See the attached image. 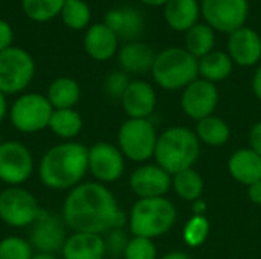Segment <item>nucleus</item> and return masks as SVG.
I'll list each match as a JSON object with an SVG mask.
<instances>
[{
  "instance_id": "1",
  "label": "nucleus",
  "mask_w": 261,
  "mask_h": 259,
  "mask_svg": "<svg viewBox=\"0 0 261 259\" xmlns=\"http://www.w3.org/2000/svg\"><path fill=\"white\" fill-rule=\"evenodd\" d=\"M63 220L73 232L96 235L118 231L127 221L113 192L98 182L70 189L63 203Z\"/></svg>"
},
{
  "instance_id": "2",
  "label": "nucleus",
  "mask_w": 261,
  "mask_h": 259,
  "mask_svg": "<svg viewBox=\"0 0 261 259\" xmlns=\"http://www.w3.org/2000/svg\"><path fill=\"white\" fill-rule=\"evenodd\" d=\"M89 171V148L80 142H63L49 148L38 163L40 182L54 191H70L83 183Z\"/></svg>"
},
{
  "instance_id": "3",
  "label": "nucleus",
  "mask_w": 261,
  "mask_h": 259,
  "mask_svg": "<svg viewBox=\"0 0 261 259\" xmlns=\"http://www.w3.org/2000/svg\"><path fill=\"white\" fill-rule=\"evenodd\" d=\"M200 156V140L185 127H170L158 136L154 150L156 163L168 174L176 176L194 166Z\"/></svg>"
},
{
  "instance_id": "4",
  "label": "nucleus",
  "mask_w": 261,
  "mask_h": 259,
  "mask_svg": "<svg viewBox=\"0 0 261 259\" xmlns=\"http://www.w3.org/2000/svg\"><path fill=\"white\" fill-rule=\"evenodd\" d=\"M151 75L164 90H184L199 78V60L185 47H168L156 53Z\"/></svg>"
},
{
  "instance_id": "5",
  "label": "nucleus",
  "mask_w": 261,
  "mask_h": 259,
  "mask_svg": "<svg viewBox=\"0 0 261 259\" xmlns=\"http://www.w3.org/2000/svg\"><path fill=\"white\" fill-rule=\"evenodd\" d=\"M176 217V208L168 198H139L130 211L128 227L133 237L154 240L173 227Z\"/></svg>"
},
{
  "instance_id": "6",
  "label": "nucleus",
  "mask_w": 261,
  "mask_h": 259,
  "mask_svg": "<svg viewBox=\"0 0 261 259\" xmlns=\"http://www.w3.org/2000/svg\"><path fill=\"white\" fill-rule=\"evenodd\" d=\"M54 107L40 93H23L11 105L9 118L12 127L24 134H32L49 128Z\"/></svg>"
},
{
  "instance_id": "7",
  "label": "nucleus",
  "mask_w": 261,
  "mask_h": 259,
  "mask_svg": "<svg viewBox=\"0 0 261 259\" xmlns=\"http://www.w3.org/2000/svg\"><path fill=\"white\" fill-rule=\"evenodd\" d=\"M158 133L148 119H127L118 131V148L132 162H145L154 156Z\"/></svg>"
},
{
  "instance_id": "8",
  "label": "nucleus",
  "mask_w": 261,
  "mask_h": 259,
  "mask_svg": "<svg viewBox=\"0 0 261 259\" xmlns=\"http://www.w3.org/2000/svg\"><path fill=\"white\" fill-rule=\"evenodd\" d=\"M35 76V61L21 47L11 46L0 52V92L21 93Z\"/></svg>"
},
{
  "instance_id": "9",
  "label": "nucleus",
  "mask_w": 261,
  "mask_h": 259,
  "mask_svg": "<svg viewBox=\"0 0 261 259\" xmlns=\"http://www.w3.org/2000/svg\"><path fill=\"white\" fill-rule=\"evenodd\" d=\"M41 208L32 192L21 186H9L0 192V220L11 227L32 226Z\"/></svg>"
},
{
  "instance_id": "10",
  "label": "nucleus",
  "mask_w": 261,
  "mask_h": 259,
  "mask_svg": "<svg viewBox=\"0 0 261 259\" xmlns=\"http://www.w3.org/2000/svg\"><path fill=\"white\" fill-rule=\"evenodd\" d=\"M200 12L216 32L232 34L249 17V0H202Z\"/></svg>"
},
{
  "instance_id": "11",
  "label": "nucleus",
  "mask_w": 261,
  "mask_h": 259,
  "mask_svg": "<svg viewBox=\"0 0 261 259\" xmlns=\"http://www.w3.org/2000/svg\"><path fill=\"white\" fill-rule=\"evenodd\" d=\"M34 172V157L26 145L17 140L0 143V182L9 186L26 183Z\"/></svg>"
},
{
  "instance_id": "12",
  "label": "nucleus",
  "mask_w": 261,
  "mask_h": 259,
  "mask_svg": "<svg viewBox=\"0 0 261 259\" xmlns=\"http://www.w3.org/2000/svg\"><path fill=\"white\" fill-rule=\"evenodd\" d=\"M66 240V223L63 217L60 218L58 215L41 209L31 229V246L38 250V253L55 255L57 252H61Z\"/></svg>"
},
{
  "instance_id": "13",
  "label": "nucleus",
  "mask_w": 261,
  "mask_h": 259,
  "mask_svg": "<svg viewBox=\"0 0 261 259\" xmlns=\"http://www.w3.org/2000/svg\"><path fill=\"white\" fill-rule=\"evenodd\" d=\"M125 157L118 147L109 142H96L89 148V172L98 183H113L124 176Z\"/></svg>"
},
{
  "instance_id": "14",
  "label": "nucleus",
  "mask_w": 261,
  "mask_h": 259,
  "mask_svg": "<svg viewBox=\"0 0 261 259\" xmlns=\"http://www.w3.org/2000/svg\"><path fill=\"white\" fill-rule=\"evenodd\" d=\"M219 104V90L214 82L197 78L182 92L180 107L184 113L194 119L200 121L208 116H213Z\"/></svg>"
},
{
  "instance_id": "15",
  "label": "nucleus",
  "mask_w": 261,
  "mask_h": 259,
  "mask_svg": "<svg viewBox=\"0 0 261 259\" xmlns=\"http://www.w3.org/2000/svg\"><path fill=\"white\" fill-rule=\"evenodd\" d=\"M173 188V176L156 165H142L130 176V189L139 198L164 197Z\"/></svg>"
},
{
  "instance_id": "16",
  "label": "nucleus",
  "mask_w": 261,
  "mask_h": 259,
  "mask_svg": "<svg viewBox=\"0 0 261 259\" xmlns=\"http://www.w3.org/2000/svg\"><path fill=\"white\" fill-rule=\"evenodd\" d=\"M228 55L240 67H252L261 60V35L252 27L243 26L229 34Z\"/></svg>"
},
{
  "instance_id": "17",
  "label": "nucleus",
  "mask_w": 261,
  "mask_h": 259,
  "mask_svg": "<svg viewBox=\"0 0 261 259\" xmlns=\"http://www.w3.org/2000/svg\"><path fill=\"white\" fill-rule=\"evenodd\" d=\"M156 92L147 81H130L121 98L128 119H148L156 108Z\"/></svg>"
},
{
  "instance_id": "18",
  "label": "nucleus",
  "mask_w": 261,
  "mask_h": 259,
  "mask_svg": "<svg viewBox=\"0 0 261 259\" xmlns=\"http://www.w3.org/2000/svg\"><path fill=\"white\" fill-rule=\"evenodd\" d=\"M107 253L106 240L96 234H72L63 249V259H104Z\"/></svg>"
},
{
  "instance_id": "19",
  "label": "nucleus",
  "mask_w": 261,
  "mask_h": 259,
  "mask_svg": "<svg viewBox=\"0 0 261 259\" xmlns=\"http://www.w3.org/2000/svg\"><path fill=\"white\" fill-rule=\"evenodd\" d=\"M119 38L104 23L90 26L84 35V50L95 61H107L118 52Z\"/></svg>"
},
{
  "instance_id": "20",
  "label": "nucleus",
  "mask_w": 261,
  "mask_h": 259,
  "mask_svg": "<svg viewBox=\"0 0 261 259\" xmlns=\"http://www.w3.org/2000/svg\"><path fill=\"white\" fill-rule=\"evenodd\" d=\"M104 24L110 27L118 38L122 40H135L144 29V17L142 14L132 8H113L104 17Z\"/></svg>"
},
{
  "instance_id": "21",
  "label": "nucleus",
  "mask_w": 261,
  "mask_h": 259,
  "mask_svg": "<svg viewBox=\"0 0 261 259\" xmlns=\"http://www.w3.org/2000/svg\"><path fill=\"white\" fill-rule=\"evenodd\" d=\"M202 12L199 0H168L164 6V18L176 32H187L199 23Z\"/></svg>"
},
{
  "instance_id": "22",
  "label": "nucleus",
  "mask_w": 261,
  "mask_h": 259,
  "mask_svg": "<svg viewBox=\"0 0 261 259\" xmlns=\"http://www.w3.org/2000/svg\"><path fill=\"white\" fill-rule=\"evenodd\" d=\"M228 169L234 180L251 186L261 180V157L252 148L237 150L228 160Z\"/></svg>"
},
{
  "instance_id": "23",
  "label": "nucleus",
  "mask_w": 261,
  "mask_h": 259,
  "mask_svg": "<svg viewBox=\"0 0 261 259\" xmlns=\"http://www.w3.org/2000/svg\"><path fill=\"white\" fill-rule=\"evenodd\" d=\"M156 53L153 49L139 41H130L119 50L118 60L125 73H147L151 72Z\"/></svg>"
},
{
  "instance_id": "24",
  "label": "nucleus",
  "mask_w": 261,
  "mask_h": 259,
  "mask_svg": "<svg viewBox=\"0 0 261 259\" xmlns=\"http://www.w3.org/2000/svg\"><path fill=\"white\" fill-rule=\"evenodd\" d=\"M46 98L49 99L54 110L73 108L81 98V87L73 78L60 76L50 82Z\"/></svg>"
},
{
  "instance_id": "25",
  "label": "nucleus",
  "mask_w": 261,
  "mask_h": 259,
  "mask_svg": "<svg viewBox=\"0 0 261 259\" xmlns=\"http://www.w3.org/2000/svg\"><path fill=\"white\" fill-rule=\"evenodd\" d=\"M234 69V61L223 50H213L199 60V76L210 82H220L226 79Z\"/></svg>"
},
{
  "instance_id": "26",
  "label": "nucleus",
  "mask_w": 261,
  "mask_h": 259,
  "mask_svg": "<svg viewBox=\"0 0 261 259\" xmlns=\"http://www.w3.org/2000/svg\"><path fill=\"white\" fill-rule=\"evenodd\" d=\"M216 46V31L203 23L194 24L185 32V49L197 60L214 50Z\"/></svg>"
},
{
  "instance_id": "27",
  "label": "nucleus",
  "mask_w": 261,
  "mask_h": 259,
  "mask_svg": "<svg viewBox=\"0 0 261 259\" xmlns=\"http://www.w3.org/2000/svg\"><path fill=\"white\" fill-rule=\"evenodd\" d=\"M49 130L64 142L73 140L83 130V118L73 108L66 110H54Z\"/></svg>"
},
{
  "instance_id": "28",
  "label": "nucleus",
  "mask_w": 261,
  "mask_h": 259,
  "mask_svg": "<svg viewBox=\"0 0 261 259\" xmlns=\"http://www.w3.org/2000/svg\"><path fill=\"white\" fill-rule=\"evenodd\" d=\"M194 133L200 142L210 147H222L231 137L229 125L222 118H217L214 114L197 121Z\"/></svg>"
},
{
  "instance_id": "29",
  "label": "nucleus",
  "mask_w": 261,
  "mask_h": 259,
  "mask_svg": "<svg viewBox=\"0 0 261 259\" xmlns=\"http://www.w3.org/2000/svg\"><path fill=\"white\" fill-rule=\"evenodd\" d=\"M173 189L182 200L194 203L203 194V179L194 168L185 169L173 176Z\"/></svg>"
},
{
  "instance_id": "30",
  "label": "nucleus",
  "mask_w": 261,
  "mask_h": 259,
  "mask_svg": "<svg viewBox=\"0 0 261 259\" xmlns=\"http://www.w3.org/2000/svg\"><path fill=\"white\" fill-rule=\"evenodd\" d=\"M66 0H21L24 14L35 21H47L61 14Z\"/></svg>"
},
{
  "instance_id": "31",
  "label": "nucleus",
  "mask_w": 261,
  "mask_h": 259,
  "mask_svg": "<svg viewBox=\"0 0 261 259\" xmlns=\"http://www.w3.org/2000/svg\"><path fill=\"white\" fill-rule=\"evenodd\" d=\"M92 12L84 0H66L61 9V18L70 29H84L90 21Z\"/></svg>"
},
{
  "instance_id": "32",
  "label": "nucleus",
  "mask_w": 261,
  "mask_h": 259,
  "mask_svg": "<svg viewBox=\"0 0 261 259\" xmlns=\"http://www.w3.org/2000/svg\"><path fill=\"white\" fill-rule=\"evenodd\" d=\"M34 247L21 237H6L0 241V259H32Z\"/></svg>"
},
{
  "instance_id": "33",
  "label": "nucleus",
  "mask_w": 261,
  "mask_h": 259,
  "mask_svg": "<svg viewBox=\"0 0 261 259\" xmlns=\"http://www.w3.org/2000/svg\"><path fill=\"white\" fill-rule=\"evenodd\" d=\"M210 221L205 215H194L184 227V240L191 247L202 246L210 235Z\"/></svg>"
},
{
  "instance_id": "34",
  "label": "nucleus",
  "mask_w": 261,
  "mask_h": 259,
  "mask_svg": "<svg viewBox=\"0 0 261 259\" xmlns=\"http://www.w3.org/2000/svg\"><path fill=\"white\" fill-rule=\"evenodd\" d=\"M158 250L150 238L142 237H133L127 241V246L124 249V259H156Z\"/></svg>"
},
{
  "instance_id": "35",
  "label": "nucleus",
  "mask_w": 261,
  "mask_h": 259,
  "mask_svg": "<svg viewBox=\"0 0 261 259\" xmlns=\"http://www.w3.org/2000/svg\"><path fill=\"white\" fill-rule=\"evenodd\" d=\"M128 84H130L128 75L124 70H116V72H112L106 78V81H104V92H106L107 96L121 101V98H122L124 92L127 90Z\"/></svg>"
},
{
  "instance_id": "36",
  "label": "nucleus",
  "mask_w": 261,
  "mask_h": 259,
  "mask_svg": "<svg viewBox=\"0 0 261 259\" xmlns=\"http://www.w3.org/2000/svg\"><path fill=\"white\" fill-rule=\"evenodd\" d=\"M12 40H14V32L11 24L6 20L0 18V52L9 49L12 46Z\"/></svg>"
},
{
  "instance_id": "37",
  "label": "nucleus",
  "mask_w": 261,
  "mask_h": 259,
  "mask_svg": "<svg viewBox=\"0 0 261 259\" xmlns=\"http://www.w3.org/2000/svg\"><path fill=\"white\" fill-rule=\"evenodd\" d=\"M121 234H122V232H119V229L110 232L109 240H106L107 250H116V252H122V253H124V249H125V246H127V241L124 240V237H122Z\"/></svg>"
},
{
  "instance_id": "38",
  "label": "nucleus",
  "mask_w": 261,
  "mask_h": 259,
  "mask_svg": "<svg viewBox=\"0 0 261 259\" xmlns=\"http://www.w3.org/2000/svg\"><path fill=\"white\" fill-rule=\"evenodd\" d=\"M249 143H251V148L261 157V121L251 128Z\"/></svg>"
},
{
  "instance_id": "39",
  "label": "nucleus",
  "mask_w": 261,
  "mask_h": 259,
  "mask_svg": "<svg viewBox=\"0 0 261 259\" xmlns=\"http://www.w3.org/2000/svg\"><path fill=\"white\" fill-rule=\"evenodd\" d=\"M248 195H249V200L254 205L261 206V180L252 183L251 186H248Z\"/></svg>"
},
{
  "instance_id": "40",
  "label": "nucleus",
  "mask_w": 261,
  "mask_h": 259,
  "mask_svg": "<svg viewBox=\"0 0 261 259\" xmlns=\"http://www.w3.org/2000/svg\"><path fill=\"white\" fill-rule=\"evenodd\" d=\"M252 90H254L255 96L261 101V66L255 70V73L252 76Z\"/></svg>"
},
{
  "instance_id": "41",
  "label": "nucleus",
  "mask_w": 261,
  "mask_h": 259,
  "mask_svg": "<svg viewBox=\"0 0 261 259\" xmlns=\"http://www.w3.org/2000/svg\"><path fill=\"white\" fill-rule=\"evenodd\" d=\"M8 113V102H6V95L0 92V124L3 122L5 116Z\"/></svg>"
},
{
  "instance_id": "42",
  "label": "nucleus",
  "mask_w": 261,
  "mask_h": 259,
  "mask_svg": "<svg viewBox=\"0 0 261 259\" xmlns=\"http://www.w3.org/2000/svg\"><path fill=\"white\" fill-rule=\"evenodd\" d=\"M205 209H206V205L202 198L194 202V215H203Z\"/></svg>"
},
{
  "instance_id": "43",
  "label": "nucleus",
  "mask_w": 261,
  "mask_h": 259,
  "mask_svg": "<svg viewBox=\"0 0 261 259\" xmlns=\"http://www.w3.org/2000/svg\"><path fill=\"white\" fill-rule=\"evenodd\" d=\"M161 259H191L187 253L184 252H170L167 255H164Z\"/></svg>"
},
{
  "instance_id": "44",
  "label": "nucleus",
  "mask_w": 261,
  "mask_h": 259,
  "mask_svg": "<svg viewBox=\"0 0 261 259\" xmlns=\"http://www.w3.org/2000/svg\"><path fill=\"white\" fill-rule=\"evenodd\" d=\"M141 2L148 6H165L168 0H141Z\"/></svg>"
},
{
  "instance_id": "45",
  "label": "nucleus",
  "mask_w": 261,
  "mask_h": 259,
  "mask_svg": "<svg viewBox=\"0 0 261 259\" xmlns=\"http://www.w3.org/2000/svg\"><path fill=\"white\" fill-rule=\"evenodd\" d=\"M32 259H58L55 255H49V253H35Z\"/></svg>"
}]
</instances>
